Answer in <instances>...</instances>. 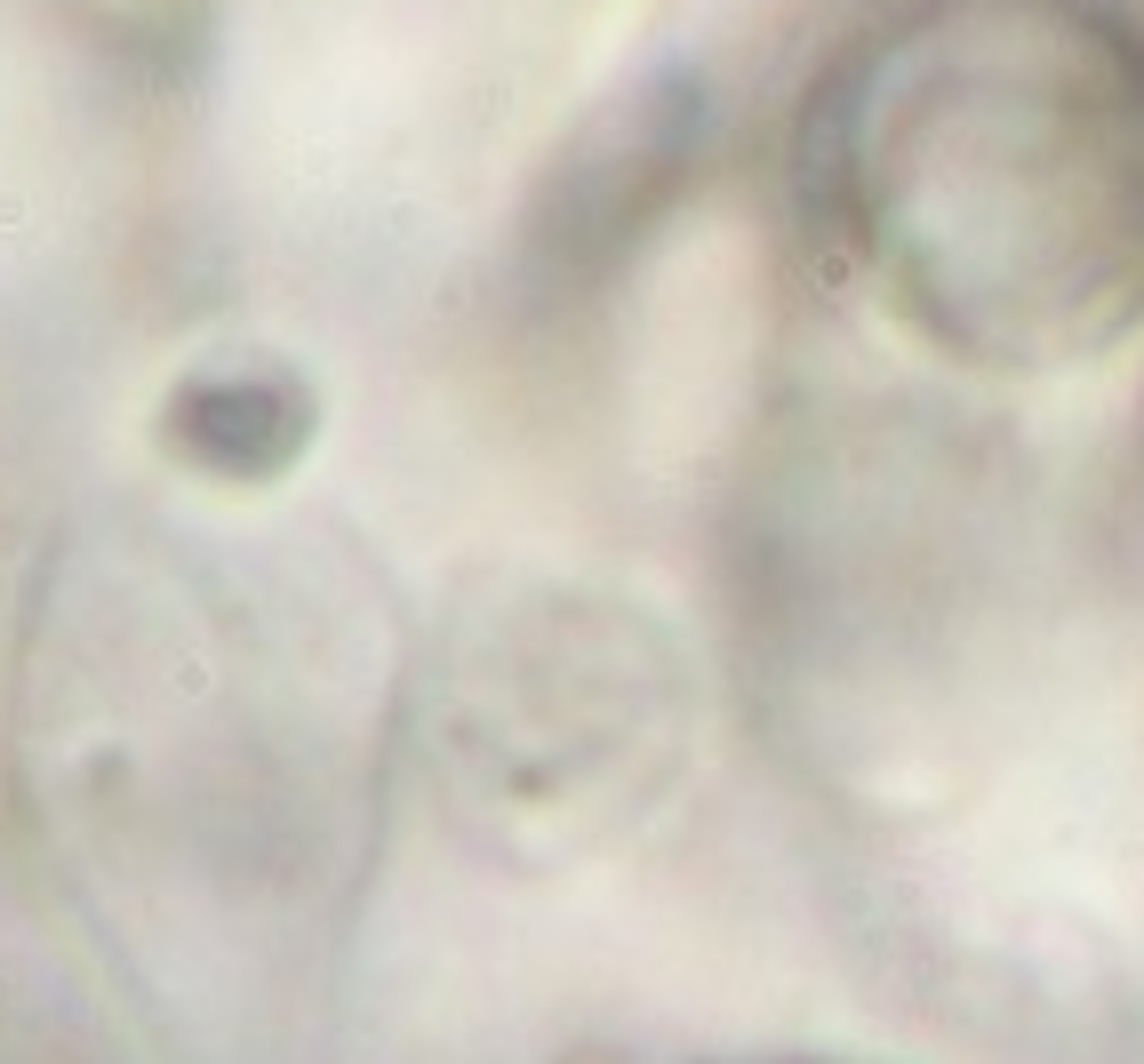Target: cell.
Wrapping results in <instances>:
<instances>
[{"label":"cell","instance_id":"cell-1","mask_svg":"<svg viewBox=\"0 0 1144 1064\" xmlns=\"http://www.w3.org/2000/svg\"><path fill=\"white\" fill-rule=\"evenodd\" d=\"M760 1064H809V1056H760Z\"/></svg>","mask_w":1144,"mask_h":1064}]
</instances>
